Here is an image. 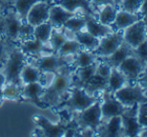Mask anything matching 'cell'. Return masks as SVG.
<instances>
[{"label":"cell","instance_id":"19","mask_svg":"<svg viewBox=\"0 0 147 137\" xmlns=\"http://www.w3.org/2000/svg\"><path fill=\"white\" fill-rule=\"evenodd\" d=\"M45 90V87L40 82H33L22 85L21 97L27 100L32 101L37 105L42 104V94Z\"/></svg>","mask_w":147,"mask_h":137},{"label":"cell","instance_id":"8","mask_svg":"<svg viewBox=\"0 0 147 137\" xmlns=\"http://www.w3.org/2000/svg\"><path fill=\"white\" fill-rule=\"evenodd\" d=\"M100 100L102 122L107 121L108 119L114 117V116H121L127 108L114 96V93H111L107 89L101 92Z\"/></svg>","mask_w":147,"mask_h":137},{"label":"cell","instance_id":"14","mask_svg":"<svg viewBox=\"0 0 147 137\" xmlns=\"http://www.w3.org/2000/svg\"><path fill=\"white\" fill-rule=\"evenodd\" d=\"M51 4H58L70 12L82 13L97 18V11L90 0H55Z\"/></svg>","mask_w":147,"mask_h":137},{"label":"cell","instance_id":"31","mask_svg":"<svg viewBox=\"0 0 147 137\" xmlns=\"http://www.w3.org/2000/svg\"><path fill=\"white\" fill-rule=\"evenodd\" d=\"M22 85L14 82H6L2 87L4 100H18L21 98Z\"/></svg>","mask_w":147,"mask_h":137},{"label":"cell","instance_id":"13","mask_svg":"<svg viewBox=\"0 0 147 137\" xmlns=\"http://www.w3.org/2000/svg\"><path fill=\"white\" fill-rule=\"evenodd\" d=\"M137 108L138 104L133 105L131 107H127L124 113L121 115L125 136L133 137L140 135L142 127L140 126L137 119Z\"/></svg>","mask_w":147,"mask_h":137},{"label":"cell","instance_id":"37","mask_svg":"<svg viewBox=\"0 0 147 137\" xmlns=\"http://www.w3.org/2000/svg\"><path fill=\"white\" fill-rule=\"evenodd\" d=\"M137 119L142 128L147 126V101L138 104L137 108Z\"/></svg>","mask_w":147,"mask_h":137},{"label":"cell","instance_id":"15","mask_svg":"<svg viewBox=\"0 0 147 137\" xmlns=\"http://www.w3.org/2000/svg\"><path fill=\"white\" fill-rule=\"evenodd\" d=\"M96 136L103 137H122L125 136L121 116H114L107 121L101 123L97 130Z\"/></svg>","mask_w":147,"mask_h":137},{"label":"cell","instance_id":"30","mask_svg":"<svg viewBox=\"0 0 147 137\" xmlns=\"http://www.w3.org/2000/svg\"><path fill=\"white\" fill-rule=\"evenodd\" d=\"M40 0H13L10 7L14 10L16 14L21 18L22 20H25L26 14L32 7V5ZM46 1V0H45Z\"/></svg>","mask_w":147,"mask_h":137},{"label":"cell","instance_id":"26","mask_svg":"<svg viewBox=\"0 0 147 137\" xmlns=\"http://www.w3.org/2000/svg\"><path fill=\"white\" fill-rule=\"evenodd\" d=\"M97 60H98V58L92 51L82 48L78 51L77 54L74 56V61L72 63V66L74 68L86 67V66L95 63Z\"/></svg>","mask_w":147,"mask_h":137},{"label":"cell","instance_id":"5","mask_svg":"<svg viewBox=\"0 0 147 137\" xmlns=\"http://www.w3.org/2000/svg\"><path fill=\"white\" fill-rule=\"evenodd\" d=\"M74 56L75 55L61 57L56 53H49V54H42L38 57H35L34 62H31L35 64L42 73H56L65 66H72Z\"/></svg>","mask_w":147,"mask_h":137},{"label":"cell","instance_id":"1","mask_svg":"<svg viewBox=\"0 0 147 137\" xmlns=\"http://www.w3.org/2000/svg\"><path fill=\"white\" fill-rule=\"evenodd\" d=\"M75 68L67 65L61 68L53 76L50 85L46 87L42 94V102L51 106H60L67 98L69 90L73 86V72Z\"/></svg>","mask_w":147,"mask_h":137},{"label":"cell","instance_id":"45","mask_svg":"<svg viewBox=\"0 0 147 137\" xmlns=\"http://www.w3.org/2000/svg\"><path fill=\"white\" fill-rule=\"evenodd\" d=\"M6 82H7L6 76H5V74H4L3 70L0 68V87H3L4 85L6 84Z\"/></svg>","mask_w":147,"mask_h":137},{"label":"cell","instance_id":"6","mask_svg":"<svg viewBox=\"0 0 147 137\" xmlns=\"http://www.w3.org/2000/svg\"><path fill=\"white\" fill-rule=\"evenodd\" d=\"M114 96L126 107L147 101V97L139 82L127 83L114 93Z\"/></svg>","mask_w":147,"mask_h":137},{"label":"cell","instance_id":"11","mask_svg":"<svg viewBox=\"0 0 147 137\" xmlns=\"http://www.w3.org/2000/svg\"><path fill=\"white\" fill-rule=\"evenodd\" d=\"M123 38L132 48H136L147 38V25L144 20L140 19L123 30Z\"/></svg>","mask_w":147,"mask_h":137},{"label":"cell","instance_id":"16","mask_svg":"<svg viewBox=\"0 0 147 137\" xmlns=\"http://www.w3.org/2000/svg\"><path fill=\"white\" fill-rule=\"evenodd\" d=\"M82 13H75V12H70L63 8L58 4H50L49 8V18L48 21L53 25L54 28H61L63 24L67 21L69 18L73 17L75 15Z\"/></svg>","mask_w":147,"mask_h":137},{"label":"cell","instance_id":"40","mask_svg":"<svg viewBox=\"0 0 147 137\" xmlns=\"http://www.w3.org/2000/svg\"><path fill=\"white\" fill-rule=\"evenodd\" d=\"M32 33H33V27L24 20L21 26V30H20V41L23 40V39L32 37Z\"/></svg>","mask_w":147,"mask_h":137},{"label":"cell","instance_id":"47","mask_svg":"<svg viewBox=\"0 0 147 137\" xmlns=\"http://www.w3.org/2000/svg\"><path fill=\"white\" fill-rule=\"evenodd\" d=\"M4 100V97H3V91H2V87H0V102Z\"/></svg>","mask_w":147,"mask_h":137},{"label":"cell","instance_id":"9","mask_svg":"<svg viewBox=\"0 0 147 137\" xmlns=\"http://www.w3.org/2000/svg\"><path fill=\"white\" fill-rule=\"evenodd\" d=\"M123 41V30L114 31L111 34L101 38L98 47L92 52L97 56V58L107 57V56L112 54L122 44Z\"/></svg>","mask_w":147,"mask_h":137},{"label":"cell","instance_id":"7","mask_svg":"<svg viewBox=\"0 0 147 137\" xmlns=\"http://www.w3.org/2000/svg\"><path fill=\"white\" fill-rule=\"evenodd\" d=\"M24 20H22L14 12L11 7H7L5 10L3 23V36L9 42L17 44L20 41V30Z\"/></svg>","mask_w":147,"mask_h":137},{"label":"cell","instance_id":"29","mask_svg":"<svg viewBox=\"0 0 147 137\" xmlns=\"http://www.w3.org/2000/svg\"><path fill=\"white\" fill-rule=\"evenodd\" d=\"M39 124L40 128H42L43 131H45V135L47 136H61L65 135L66 127L60 124H52L47 119H44L42 117H39Z\"/></svg>","mask_w":147,"mask_h":137},{"label":"cell","instance_id":"41","mask_svg":"<svg viewBox=\"0 0 147 137\" xmlns=\"http://www.w3.org/2000/svg\"><path fill=\"white\" fill-rule=\"evenodd\" d=\"M137 82L140 83V85L142 86L144 93H145V95L147 97V63H146L145 67H144V70L142 71L141 75H140V77Z\"/></svg>","mask_w":147,"mask_h":137},{"label":"cell","instance_id":"3","mask_svg":"<svg viewBox=\"0 0 147 137\" xmlns=\"http://www.w3.org/2000/svg\"><path fill=\"white\" fill-rule=\"evenodd\" d=\"M74 122L76 123L79 130L91 129L97 133L99 126L102 122V112H101V100L100 98L95 101L86 109L72 114Z\"/></svg>","mask_w":147,"mask_h":137},{"label":"cell","instance_id":"38","mask_svg":"<svg viewBox=\"0 0 147 137\" xmlns=\"http://www.w3.org/2000/svg\"><path fill=\"white\" fill-rule=\"evenodd\" d=\"M111 69H112V68H111L108 64L98 59V64H97V67H96L97 75L104 78V79H108L109 75H110V73H111Z\"/></svg>","mask_w":147,"mask_h":137},{"label":"cell","instance_id":"34","mask_svg":"<svg viewBox=\"0 0 147 137\" xmlns=\"http://www.w3.org/2000/svg\"><path fill=\"white\" fill-rule=\"evenodd\" d=\"M65 40L66 37L64 35V33L62 32L61 28H54L52 31V34L50 36V39L48 41V44L53 50V52L57 53L60 47L62 46V44L65 42Z\"/></svg>","mask_w":147,"mask_h":137},{"label":"cell","instance_id":"27","mask_svg":"<svg viewBox=\"0 0 147 137\" xmlns=\"http://www.w3.org/2000/svg\"><path fill=\"white\" fill-rule=\"evenodd\" d=\"M117 9L118 8L116 6L111 5V4H106V5L101 6L98 9V12H97V19L105 25L111 26L114 22L115 17H116Z\"/></svg>","mask_w":147,"mask_h":137},{"label":"cell","instance_id":"39","mask_svg":"<svg viewBox=\"0 0 147 137\" xmlns=\"http://www.w3.org/2000/svg\"><path fill=\"white\" fill-rule=\"evenodd\" d=\"M134 51H135V56L147 63V38L136 48H134Z\"/></svg>","mask_w":147,"mask_h":137},{"label":"cell","instance_id":"23","mask_svg":"<svg viewBox=\"0 0 147 137\" xmlns=\"http://www.w3.org/2000/svg\"><path fill=\"white\" fill-rule=\"evenodd\" d=\"M127 83H129L127 77L117 67H112L111 73L107 79V90L111 93H115Z\"/></svg>","mask_w":147,"mask_h":137},{"label":"cell","instance_id":"32","mask_svg":"<svg viewBox=\"0 0 147 137\" xmlns=\"http://www.w3.org/2000/svg\"><path fill=\"white\" fill-rule=\"evenodd\" d=\"M85 25H86V15H84V14H78V15H75L73 17L69 18L63 24L62 27L69 29V30H71L74 33H77L79 31L85 30Z\"/></svg>","mask_w":147,"mask_h":137},{"label":"cell","instance_id":"17","mask_svg":"<svg viewBox=\"0 0 147 137\" xmlns=\"http://www.w3.org/2000/svg\"><path fill=\"white\" fill-rule=\"evenodd\" d=\"M131 55H135V51L134 48H132L129 44L123 41L122 44L112 53L111 55L107 56V57H102V58H98L99 60L107 63L111 68L112 67H118L119 64L123 61L125 58H127L128 56Z\"/></svg>","mask_w":147,"mask_h":137},{"label":"cell","instance_id":"12","mask_svg":"<svg viewBox=\"0 0 147 137\" xmlns=\"http://www.w3.org/2000/svg\"><path fill=\"white\" fill-rule=\"evenodd\" d=\"M49 8H50V4L45 0H40L36 2L33 4L32 7L26 14L25 21L32 27L48 21Z\"/></svg>","mask_w":147,"mask_h":137},{"label":"cell","instance_id":"36","mask_svg":"<svg viewBox=\"0 0 147 137\" xmlns=\"http://www.w3.org/2000/svg\"><path fill=\"white\" fill-rule=\"evenodd\" d=\"M14 43H11L3 36H0V68L2 67V65L5 62L6 58H7L8 54H9V50L11 48V46Z\"/></svg>","mask_w":147,"mask_h":137},{"label":"cell","instance_id":"48","mask_svg":"<svg viewBox=\"0 0 147 137\" xmlns=\"http://www.w3.org/2000/svg\"><path fill=\"white\" fill-rule=\"evenodd\" d=\"M114 1H115V5H116L118 8V5H119V3L121 2V0H114Z\"/></svg>","mask_w":147,"mask_h":137},{"label":"cell","instance_id":"18","mask_svg":"<svg viewBox=\"0 0 147 137\" xmlns=\"http://www.w3.org/2000/svg\"><path fill=\"white\" fill-rule=\"evenodd\" d=\"M85 30L90 33L91 35L97 37L99 39L114 32L113 28L110 25H105V24L101 23L97 18L90 15H86Z\"/></svg>","mask_w":147,"mask_h":137},{"label":"cell","instance_id":"10","mask_svg":"<svg viewBox=\"0 0 147 137\" xmlns=\"http://www.w3.org/2000/svg\"><path fill=\"white\" fill-rule=\"evenodd\" d=\"M145 65L146 62L142 61L137 56L131 55L125 58L117 68L127 77L129 83H134L138 81Z\"/></svg>","mask_w":147,"mask_h":137},{"label":"cell","instance_id":"2","mask_svg":"<svg viewBox=\"0 0 147 137\" xmlns=\"http://www.w3.org/2000/svg\"><path fill=\"white\" fill-rule=\"evenodd\" d=\"M27 60L28 57L20 50L17 44L12 45L9 50V54H8L5 62L1 67L6 76L7 82H14L21 84L20 71H21L24 64L27 62Z\"/></svg>","mask_w":147,"mask_h":137},{"label":"cell","instance_id":"43","mask_svg":"<svg viewBox=\"0 0 147 137\" xmlns=\"http://www.w3.org/2000/svg\"><path fill=\"white\" fill-rule=\"evenodd\" d=\"M139 14L141 15V18L144 20V22L147 25V0H143L141 4V7L139 10Z\"/></svg>","mask_w":147,"mask_h":137},{"label":"cell","instance_id":"22","mask_svg":"<svg viewBox=\"0 0 147 137\" xmlns=\"http://www.w3.org/2000/svg\"><path fill=\"white\" fill-rule=\"evenodd\" d=\"M42 77V72L39 70L35 64L27 60L20 71V82L22 85L33 82H40Z\"/></svg>","mask_w":147,"mask_h":137},{"label":"cell","instance_id":"49","mask_svg":"<svg viewBox=\"0 0 147 137\" xmlns=\"http://www.w3.org/2000/svg\"><path fill=\"white\" fill-rule=\"evenodd\" d=\"M46 1H47V2H48V3H49V4H51V3H52V2H53V1H55V0H46Z\"/></svg>","mask_w":147,"mask_h":137},{"label":"cell","instance_id":"24","mask_svg":"<svg viewBox=\"0 0 147 137\" xmlns=\"http://www.w3.org/2000/svg\"><path fill=\"white\" fill-rule=\"evenodd\" d=\"M82 87L88 94L100 97L101 92L107 89V79H104L95 73V75Z\"/></svg>","mask_w":147,"mask_h":137},{"label":"cell","instance_id":"25","mask_svg":"<svg viewBox=\"0 0 147 137\" xmlns=\"http://www.w3.org/2000/svg\"><path fill=\"white\" fill-rule=\"evenodd\" d=\"M75 39L79 42L82 48L90 51H94L100 43V39L91 35L86 30H82L75 33Z\"/></svg>","mask_w":147,"mask_h":137},{"label":"cell","instance_id":"46","mask_svg":"<svg viewBox=\"0 0 147 137\" xmlns=\"http://www.w3.org/2000/svg\"><path fill=\"white\" fill-rule=\"evenodd\" d=\"M139 136H142V137H147V126L144 128H142L141 132H140V135Z\"/></svg>","mask_w":147,"mask_h":137},{"label":"cell","instance_id":"28","mask_svg":"<svg viewBox=\"0 0 147 137\" xmlns=\"http://www.w3.org/2000/svg\"><path fill=\"white\" fill-rule=\"evenodd\" d=\"M54 27L49 21L43 22L39 25L33 27V33L32 36L42 42L43 44H47L50 39V36L52 34V31Z\"/></svg>","mask_w":147,"mask_h":137},{"label":"cell","instance_id":"42","mask_svg":"<svg viewBox=\"0 0 147 137\" xmlns=\"http://www.w3.org/2000/svg\"><path fill=\"white\" fill-rule=\"evenodd\" d=\"M91 3L94 6V8L96 9V11L98 12V9L103 5H106V4H111V5H115L114 0H91ZM116 6V5H115ZM117 7V6H116Z\"/></svg>","mask_w":147,"mask_h":137},{"label":"cell","instance_id":"21","mask_svg":"<svg viewBox=\"0 0 147 137\" xmlns=\"http://www.w3.org/2000/svg\"><path fill=\"white\" fill-rule=\"evenodd\" d=\"M140 19H141V15L139 13H131V12L117 9L116 17H115V20L111 25V27L113 28L114 31L124 30L128 26L132 25Z\"/></svg>","mask_w":147,"mask_h":137},{"label":"cell","instance_id":"35","mask_svg":"<svg viewBox=\"0 0 147 137\" xmlns=\"http://www.w3.org/2000/svg\"><path fill=\"white\" fill-rule=\"evenodd\" d=\"M142 2L143 0H121L118 5V9L131 13H139Z\"/></svg>","mask_w":147,"mask_h":137},{"label":"cell","instance_id":"44","mask_svg":"<svg viewBox=\"0 0 147 137\" xmlns=\"http://www.w3.org/2000/svg\"><path fill=\"white\" fill-rule=\"evenodd\" d=\"M6 8L3 4L0 2V36L3 34V23H4V15H5Z\"/></svg>","mask_w":147,"mask_h":137},{"label":"cell","instance_id":"4","mask_svg":"<svg viewBox=\"0 0 147 137\" xmlns=\"http://www.w3.org/2000/svg\"><path fill=\"white\" fill-rule=\"evenodd\" d=\"M99 98H100L99 96H93L88 94L83 87L73 85L70 88L67 98L61 103V105L72 115L75 112L86 109Z\"/></svg>","mask_w":147,"mask_h":137},{"label":"cell","instance_id":"20","mask_svg":"<svg viewBox=\"0 0 147 137\" xmlns=\"http://www.w3.org/2000/svg\"><path fill=\"white\" fill-rule=\"evenodd\" d=\"M20 50L24 53L28 58H35L42 55L44 45L42 42L37 40L34 37H29V38L23 39L17 43Z\"/></svg>","mask_w":147,"mask_h":137},{"label":"cell","instance_id":"33","mask_svg":"<svg viewBox=\"0 0 147 137\" xmlns=\"http://www.w3.org/2000/svg\"><path fill=\"white\" fill-rule=\"evenodd\" d=\"M80 49H82V47L76 39H66L56 54H58L61 57L76 55Z\"/></svg>","mask_w":147,"mask_h":137}]
</instances>
